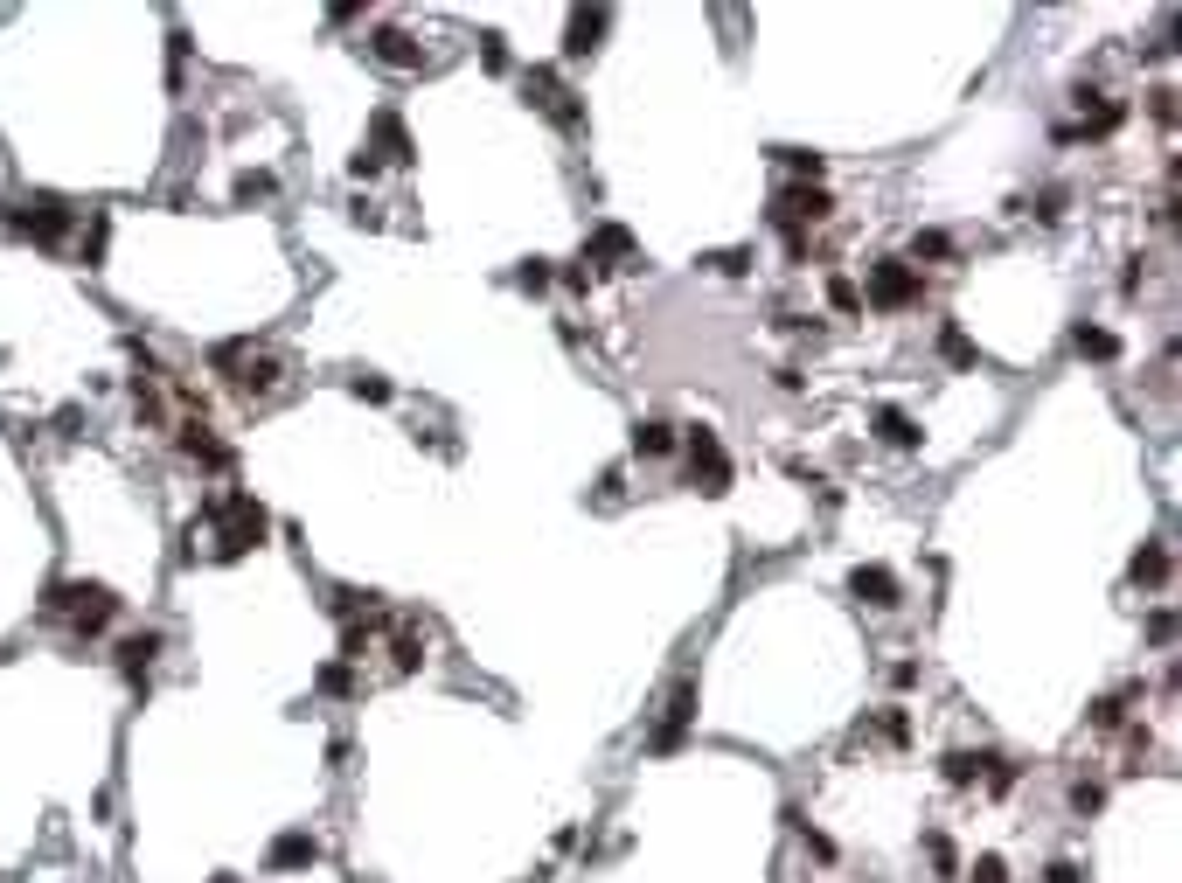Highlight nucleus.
<instances>
[{"label":"nucleus","mask_w":1182,"mask_h":883,"mask_svg":"<svg viewBox=\"0 0 1182 883\" xmlns=\"http://www.w3.org/2000/svg\"><path fill=\"white\" fill-rule=\"evenodd\" d=\"M42 612H49V619H70L77 633H98V626L119 619V598H112V585L84 578V585H49L42 591Z\"/></svg>","instance_id":"obj_1"},{"label":"nucleus","mask_w":1182,"mask_h":883,"mask_svg":"<svg viewBox=\"0 0 1182 883\" xmlns=\"http://www.w3.org/2000/svg\"><path fill=\"white\" fill-rule=\"evenodd\" d=\"M209 515L223 522V536H216V557H244V550H258V543H265V508H258L244 487H237V494H223Z\"/></svg>","instance_id":"obj_2"},{"label":"nucleus","mask_w":1182,"mask_h":883,"mask_svg":"<svg viewBox=\"0 0 1182 883\" xmlns=\"http://www.w3.org/2000/svg\"><path fill=\"white\" fill-rule=\"evenodd\" d=\"M925 299V279H918V265H904V258H877L870 265V286H863V306H884V313H904V306H918Z\"/></svg>","instance_id":"obj_3"},{"label":"nucleus","mask_w":1182,"mask_h":883,"mask_svg":"<svg viewBox=\"0 0 1182 883\" xmlns=\"http://www.w3.org/2000/svg\"><path fill=\"white\" fill-rule=\"evenodd\" d=\"M682 459H689V480H696V494H731V459H724V439H717L710 425H689Z\"/></svg>","instance_id":"obj_4"},{"label":"nucleus","mask_w":1182,"mask_h":883,"mask_svg":"<svg viewBox=\"0 0 1182 883\" xmlns=\"http://www.w3.org/2000/svg\"><path fill=\"white\" fill-rule=\"evenodd\" d=\"M7 223H14V237H28V244H63L70 223H77V209H70L63 195H28Z\"/></svg>","instance_id":"obj_5"},{"label":"nucleus","mask_w":1182,"mask_h":883,"mask_svg":"<svg viewBox=\"0 0 1182 883\" xmlns=\"http://www.w3.org/2000/svg\"><path fill=\"white\" fill-rule=\"evenodd\" d=\"M828 216H835V195H828V188L786 181V188L772 195V223H786V230H800V223H828Z\"/></svg>","instance_id":"obj_6"},{"label":"nucleus","mask_w":1182,"mask_h":883,"mask_svg":"<svg viewBox=\"0 0 1182 883\" xmlns=\"http://www.w3.org/2000/svg\"><path fill=\"white\" fill-rule=\"evenodd\" d=\"M689 724H696V675H682V682L668 689V710H661V724L647 731V744H654V751H675V744L689 737Z\"/></svg>","instance_id":"obj_7"},{"label":"nucleus","mask_w":1182,"mask_h":883,"mask_svg":"<svg viewBox=\"0 0 1182 883\" xmlns=\"http://www.w3.org/2000/svg\"><path fill=\"white\" fill-rule=\"evenodd\" d=\"M849 591H856L870 612H897V605H904V578H897L890 564H856V571H849Z\"/></svg>","instance_id":"obj_8"},{"label":"nucleus","mask_w":1182,"mask_h":883,"mask_svg":"<svg viewBox=\"0 0 1182 883\" xmlns=\"http://www.w3.org/2000/svg\"><path fill=\"white\" fill-rule=\"evenodd\" d=\"M313 863H320V842H313L306 828H286V835L265 849V870H272V877H293V870H313Z\"/></svg>","instance_id":"obj_9"},{"label":"nucleus","mask_w":1182,"mask_h":883,"mask_svg":"<svg viewBox=\"0 0 1182 883\" xmlns=\"http://www.w3.org/2000/svg\"><path fill=\"white\" fill-rule=\"evenodd\" d=\"M369 56L390 63V70H425V49H418L404 28H376V35H369Z\"/></svg>","instance_id":"obj_10"},{"label":"nucleus","mask_w":1182,"mask_h":883,"mask_svg":"<svg viewBox=\"0 0 1182 883\" xmlns=\"http://www.w3.org/2000/svg\"><path fill=\"white\" fill-rule=\"evenodd\" d=\"M870 425H877V439H884L890 452H918V445H925L918 418H911V411H897V404H877V418H870Z\"/></svg>","instance_id":"obj_11"},{"label":"nucleus","mask_w":1182,"mask_h":883,"mask_svg":"<svg viewBox=\"0 0 1182 883\" xmlns=\"http://www.w3.org/2000/svg\"><path fill=\"white\" fill-rule=\"evenodd\" d=\"M153 654H160V633H153V626H147V633H126V640H119V675H126L140 696H147V661H153Z\"/></svg>","instance_id":"obj_12"},{"label":"nucleus","mask_w":1182,"mask_h":883,"mask_svg":"<svg viewBox=\"0 0 1182 883\" xmlns=\"http://www.w3.org/2000/svg\"><path fill=\"white\" fill-rule=\"evenodd\" d=\"M988 765H995V751H946V758H939V779H946L953 793H967V786L988 779Z\"/></svg>","instance_id":"obj_13"},{"label":"nucleus","mask_w":1182,"mask_h":883,"mask_svg":"<svg viewBox=\"0 0 1182 883\" xmlns=\"http://www.w3.org/2000/svg\"><path fill=\"white\" fill-rule=\"evenodd\" d=\"M605 21H612L605 7H578V14L564 21V56H591V49H598V35H605Z\"/></svg>","instance_id":"obj_14"},{"label":"nucleus","mask_w":1182,"mask_h":883,"mask_svg":"<svg viewBox=\"0 0 1182 883\" xmlns=\"http://www.w3.org/2000/svg\"><path fill=\"white\" fill-rule=\"evenodd\" d=\"M633 452H640V459H675L682 439H675L668 418H640V425H633Z\"/></svg>","instance_id":"obj_15"},{"label":"nucleus","mask_w":1182,"mask_h":883,"mask_svg":"<svg viewBox=\"0 0 1182 883\" xmlns=\"http://www.w3.org/2000/svg\"><path fill=\"white\" fill-rule=\"evenodd\" d=\"M1071 348H1078L1085 362H1120V334H1113V327H1092V320L1071 327Z\"/></svg>","instance_id":"obj_16"},{"label":"nucleus","mask_w":1182,"mask_h":883,"mask_svg":"<svg viewBox=\"0 0 1182 883\" xmlns=\"http://www.w3.org/2000/svg\"><path fill=\"white\" fill-rule=\"evenodd\" d=\"M1127 703H1141V682H1127V689L1099 696V703L1085 710V724H1092V731H1120V724H1127Z\"/></svg>","instance_id":"obj_17"},{"label":"nucleus","mask_w":1182,"mask_h":883,"mask_svg":"<svg viewBox=\"0 0 1182 883\" xmlns=\"http://www.w3.org/2000/svg\"><path fill=\"white\" fill-rule=\"evenodd\" d=\"M369 133L383 140V153H390L397 167H411V160H418V147H411V133H404V119H397V112H376V119H369Z\"/></svg>","instance_id":"obj_18"},{"label":"nucleus","mask_w":1182,"mask_h":883,"mask_svg":"<svg viewBox=\"0 0 1182 883\" xmlns=\"http://www.w3.org/2000/svg\"><path fill=\"white\" fill-rule=\"evenodd\" d=\"M279 376H286V362H279V355H251V362H244V376H237V390H244V397H265V390H279Z\"/></svg>","instance_id":"obj_19"},{"label":"nucleus","mask_w":1182,"mask_h":883,"mask_svg":"<svg viewBox=\"0 0 1182 883\" xmlns=\"http://www.w3.org/2000/svg\"><path fill=\"white\" fill-rule=\"evenodd\" d=\"M1169 571H1176V564H1169V550H1162V543H1141V557H1134V571H1127V578H1134V585H1148V591H1162V585H1169Z\"/></svg>","instance_id":"obj_20"},{"label":"nucleus","mask_w":1182,"mask_h":883,"mask_svg":"<svg viewBox=\"0 0 1182 883\" xmlns=\"http://www.w3.org/2000/svg\"><path fill=\"white\" fill-rule=\"evenodd\" d=\"M591 258H633V237H626V230H619V223H605V230H598V237H591V251H585V265H591Z\"/></svg>","instance_id":"obj_21"},{"label":"nucleus","mask_w":1182,"mask_h":883,"mask_svg":"<svg viewBox=\"0 0 1182 883\" xmlns=\"http://www.w3.org/2000/svg\"><path fill=\"white\" fill-rule=\"evenodd\" d=\"M418 661H425V633H397V640H390V668H397V675H411Z\"/></svg>","instance_id":"obj_22"},{"label":"nucleus","mask_w":1182,"mask_h":883,"mask_svg":"<svg viewBox=\"0 0 1182 883\" xmlns=\"http://www.w3.org/2000/svg\"><path fill=\"white\" fill-rule=\"evenodd\" d=\"M703 265H710V272H724V279H744V272L758 265V251H751V244H738V251H717V258H703Z\"/></svg>","instance_id":"obj_23"},{"label":"nucleus","mask_w":1182,"mask_h":883,"mask_svg":"<svg viewBox=\"0 0 1182 883\" xmlns=\"http://www.w3.org/2000/svg\"><path fill=\"white\" fill-rule=\"evenodd\" d=\"M939 355H946L953 369H974V362H981V348H974V341H967L960 327H946V341H939Z\"/></svg>","instance_id":"obj_24"},{"label":"nucleus","mask_w":1182,"mask_h":883,"mask_svg":"<svg viewBox=\"0 0 1182 883\" xmlns=\"http://www.w3.org/2000/svg\"><path fill=\"white\" fill-rule=\"evenodd\" d=\"M925 863H932L939 877H960V849H953L946 835H925Z\"/></svg>","instance_id":"obj_25"},{"label":"nucleus","mask_w":1182,"mask_h":883,"mask_svg":"<svg viewBox=\"0 0 1182 883\" xmlns=\"http://www.w3.org/2000/svg\"><path fill=\"white\" fill-rule=\"evenodd\" d=\"M779 160H786V167H793V174H800L807 188H814V181L828 174V160H821V153H807V147H786V153H779Z\"/></svg>","instance_id":"obj_26"},{"label":"nucleus","mask_w":1182,"mask_h":883,"mask_svg":"<svg viewBox=\"0 0 1182 883\" xmlns=\"http://www.w3.org/2000/svg\"><path fill=\"white\" fill-rule=\"evenodd\" d=\"M550 279H557V272H550V258H529V265H515V286H522V293H550Z\"/></svg>","instance_id":"obj_27"},{"label":"nucleus","mask_w":1182,"mask_h":883,"mask_svg":"<svg viewBox=\"0 0 1182 883\" xmlns=\"http://www.w3.org/2000/svg\"><path fill=\"white\" fill-rule=\"evenodd\" d=\"M320 696H355V668H348V661H327V668H320Z\"/></svg>","instance_id":"obj_28"},{"label":"nucleus","mask_w":1182,"mask_h":883,"mask_svg":"<svg viewBox=\"0 0 1182 883\" xmlns=\"http://www.w3.org/2000/svg\"><path fill=\"white\" fill-rule=\"evenodd\" d=\"M1106 807V786L1099 779H1071V814H1099Z\"/></svg>","instance_id":"obj_29"},{"label":"nucleus","mask_w":1182,"mask_h":883,"mask_svg":"<svg viewBox=\"0 0 1182 883\" xmlns=\"http://www.w3.org/2000/svg\"><path fill=\"white\" fill-rule=\"evenodd\" d=\"M828 306L835 313H863V286L856 279H828Z\"/></svg>","instance_id":"obj_30"},{"label":"nucleus","mask_w":1182,"mask_h":883,"mask_svg":"<svg viewBox=\"0 0 1182 883\" xmlns=\"http://www.w3.org/2000/svg\"><path fill=\"white\" fill-rule=\"evenodd\" d=\"M1016 779H1023V765H1009V758H995V765H988V779H981V786H988V793H995V800H1002V793H1016Z\"/></svg>","instance_id":"obj_31"},{"label":"nucleus","mask_w":1182,"mask_h":883,"mask_svg":"<svg viewBox=\"0 0 1182 883\" xmlns=\"http://www.w3.org/2000/svg\"><path fill=\"white\" fill-rule=\"evenodd\" d=\"M265 195H272V174H265V167L237 174V202H265Z\"/></svg>","instance_id":"obj_32"},{"label":"nucleus","mask_w":1182,"mask_h":883,"mask_svg":"<svg viewBox=\"0 0 1182 883\" xmlns=\"http://www.w3.org/2000/svg\"><path fill=\"white\" fill-rule=\"evenodd\" d=\"M967 877H974V883H1009V863L988 849V856H974V870H967Z\"/></svg>","instance_id":"obj_33"},{"label":"nucleus","mask_w":1182,"mask_h":883,"mask_svg":"<svg viewBox=\"0 0 1182 883\" xmlns=\"http://www.w3.org/2000/svg\"><path fill=\"white\" fill-rule=\"evenodd\" d=\"M1043 883H1085V863H1078V856H1057V863L1043 870Z\"/></svg>","instance_id":"obj_34"},{"label":"nucleus","mask_w":1182,"mask_h":883,"mask_svg":"<svg viewBox=\"0 0 1182 883\" xmlns=\"http://www.w3.org/2000/svg\"><path fill=\"white\" fill-rule=\"evenodd\" d=\"M105 237H112V223H105V216H91V237H84V265H98V258H105Z\"/></svg>","instance_id":"obj_35"},{"label":"nucleus","mask_w":1182,"mask_h":883,"mask_svg":"<svg viewBox=\"0 0 1182 883\" xmlns=\"http://www.w3.org/2000/svg\"><path fill=\"white\" fill-rule=\"evenodd\" d=\"M918 258H953V237H939V230H918V244H911Z\"/></svg>","instance_id":"obj_36"},{"label":"nucleus","mask_w":1182,"mask_h":883,"mask_svg":"<svg viewBox=\"0 0 1182 883\" xmlns=\"http://www.w3.org/2000/svg\"><path fill=\"white\" fill-rule=\"evenodd\" d=\"M480 63H487V70H508V42H501V35H480Z\"/></svg>","instance_id":"obj_37"},{"label":"nucleus","mask_w":1182,"mask_h":883,"mask_svg":"<svg viewBox=\"0 0 1182 883\" xmlns=\"http://www.w3.org/2000/svg\"><path fill=\"white\" fill-rule=\"evenodd\" d=\"M1148 640L1169 647V640H1176V612H1148Z\"/></svg>","instance_id":"obj_38"},{"label":"nucleus","mask_w":1182,"mask_h":883,"mask_svg":"<svg viewBox=\"0 0 1182 883\" xmlns=\"http://www.w3.org/2000/svg\"><path fill=\"white\" fill-rule=\"evenodd\" d=\"M918 682H925L918 661H890V689H918Z\"/></svg>","instance_id":"obj_39"},{"label":"nucleus","mask_w":1182,"mask_h":883,"mask_svg":"<svg viewBox=\"0 0 1182 883\" xmlns=\"http://www.w3.org/2000/svg\"><path fill=\"white\" fill-rule=\"evenodd\" d=\"M376 174H383V160H376L369 147H362L355 160H348V181H376Z\"/></svg>","instance_id":"obj_40"},{"label":"nucleus","mask_w":1182,"mask_h":883,"mask_svg":"<svg viewBox=\"0 0 1182 883\" xmlns=\"http://www.w3.org/2000/svg\"><path fill=\"white\" fill-rule=\"evenodd\" d=\"M1148 112L1169 126V119H1176V91H1169V84H1162V91H1148Z\"/></svg>","instance_id":"obj_41"},{"label":"nucleus","mask_w":1182,"mask_h":883,"mask_svg":"<svg viewBox=\"0 0 1182 883\" xmlns=\"http://www.w3.org/2000/svg\"><path fill=\"white\" fill-rule=\"evenodd\" d=\"M1064 202H1071L1064 188H1043V202H1036V216H1043V223H1057V216H1064Z\"/></svg>","instance_id":"obj_42"},{"label":"nucleus","mask_w":1182,"mask_h":883,"mask_svg":"<svg viewBox=\"0 0 1182 883\" xmlns=\"http://www.w3.org/2000/svg\"><path fill=\"white\" fill-rule=\"evenodd\" d=\"M355 397H369V404H390V383H383V376H355Z\"/></svg>","instance_id":"obj_43"},{"label":"nucleus","mask_w":1182,"mask_h":883,"mask_svg":"<svg viewBox=\"0 0 1182 883\" xmlns=\"http://www.w3.org/2000/svg\"><path fill=\"white\" fill-rule=\"evenodd\" d=\"M884 737L890 744H904V737H911V717H904V710H884Z\"/></svg>","instance_id":"obj_44"}]
</instances>
